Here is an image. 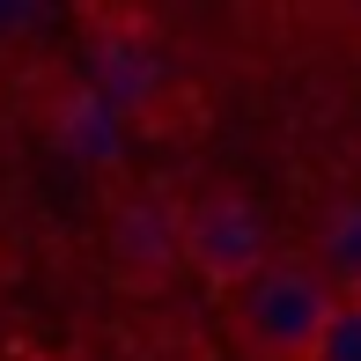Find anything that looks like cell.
<instances>
[{
  "instance_id": "obj_3",
  "label": "cell",
  "mask_w": 361,
  "mask_h": 361,
  "mask_svg": "<svg viewBox=\"0 0 361 361\" xmlns=\"http://www.w3.org/2000/svg\"><path fill=\"white\" fill-rule=\"evenodd\" d=\"M111 258L133 281H162L170 266H185V207L162 200V192H140L111 214Z\"/></svg>"
},
{
  "instance_id": "obj_1",
  "label": "cell",
  "mask_w": 361,
  "mask_h": 361,
  "mask_svg": "<svg viewBox=\"0 0 361 361\" xmlns=\"http://www.w3.org/2000/svg\"><path fill=\"white\" fill-rule=\"evenodd\" d=\"M332 310L339 295L310 258H273L258 281L228 295V339L251 361H317Z\"/></svg>"
},
{
  "instance_id": "obj_4",
  "label": "cell",
  "mask_w": 361,
  "mask_h": 361,
  "mask_svg": "<svg viewBox=\"0 0 361 361\" xmlns=\"http://www.w3.org/2000/svg\"><path fill=\"white\" fill-rule=\"evenodd\" d=\"M162 81H170V67H162V52L147 37L104 30V37L89 44V89L104 96L118 118H147V111L162 104Z\"/></svg>"
},
{
  "instance_id": "obj_5",
  "label": "cell",
  "mask_w": 361,
  "mask_h": 361,
  "mask_svg": "<svg viewBox=\"0 0 361 361\" xmlns=\"http://www.w3.org/2000/svg\"><path fill=\"white\" fill-rule=\"evenodd\" d=\"M118 126H126V118L89 89V81H81V89H67V96H59V111H52L59 147H67L74 162H89V170H111V162H118V140H126Z\"/></svg>"
},
{
  "instance_id": "obj_6",
  "label": "cell",
  "mask_w": 361,
  "mask_h": 361,
  "mask_svg": "<svg viewBox=\"0 0 361 361\" xmlns=\"http://www.w3.org/2000/svg\"><path fill=\"white\" fill-rule=\"evenodd\" d=\"M310 266L332 281L339 302H361V192H347V200H332V207L317 214Z\"/></svg>"
},
{
  "instance_id": "obj_7",
  "label": "cell",
  "mask_w": 361,
  "mask_h": 361,
  "mask_svg": "<svg viewBox=\"0 0 361 361\" xmlns=\"http://www.w3.org/2000/svg\"><path fill=\"white\" fill-rule=\"evenodd\" d=\"M317 361H361V302H339V310H332Z\"/></svg>"
},
{
  "instance_id": "obj_2",
  "label": "cell",
  "mask_w": 361,
  "mask_h": 361,
  "mask_svg": "<svg viewBox=\"0 0 361 361\" xmlns=\"http://www.w3.org/2000/svg\"><path fill=\"white\" fill-rule=\"evenodd\" d=\"M185 266L200 273L207 288L236 295L243 281L273 266V221L251 192H207V200L185 207Z\"/></svg>"
}]
</instances>
